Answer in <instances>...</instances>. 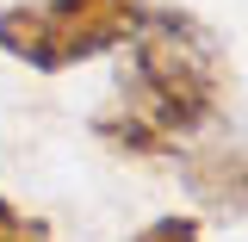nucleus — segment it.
<instances>
[{
    "label": "nucleus",
    "mask_w": 248,
    "mask_h": 242,
    "mask_svg": "<svg viewBox=\"0 0 248 242\" xmlns=\"http://www.w3.org/2000/svg\"><path fill=\"white\" fill-rule=\"evenodd\" d=\"M124 68L112 99L93 112V137L118 155H174L199 143L230 99V50L199 13L143 6L137 31L118 44Z\"/></svg>",
    "instance_id": "f257e3e1"
},
{
    "label": "nucleus",
    "mask_w": 248,
    "mask_h": 242,
    "mask_svg": "<svg viewBox=\"0 0 248 242\" xmlns=\"http://www.w3.org/2000/svg\"><path fill=\"white\" fill-rule=\"evenodd\" d=\"M124 242H205V224H199V217H186V211H168V217L143 224L137 236H124Z\"/></svg>",
    "instance_id": "20e7f679"
},
{
    "label": "nucleus",
    "mask_w": 248,
    "mask_h": 242,
    "mask_svg": "<svg viewBox=\"0 0 248 242\" xmlns=\"http://www.w3.org/2000/svg\"><path fill=\"white\" fill-rule=\"evenodd\" d=\"M180 180L217 224L248 217V137H199L180 155Z\"/></svg>",
    "instance_id": "7ed1b4c3"
},
{
    "label": "nucleus",
    "mask_w": 248,
    "mask_h": 242,
    "mask_svg": "<svg viewBox=\"0 0 248 242\" xmlns=\"http://www.w3.org/2000/svg\"><path fill=\"white\" fill-rule=\"evenodd\" d=\"M149 0H19L0 6V56L37 75H62L81 62L112 56L137 31Z\"/></svg>",
    "instance_id": "f03ea898"
},
{
    "label": "nucleus",
    "mask_w": 248,
    "mask_h": 242,
    "mask_svg": "<svg viewBox=\"0 0 248 242\" xmlns=\"http://www.w3.org/2000/svg\"><path fill=\"white\" fill-rule=\"evenodd\" d=\"M0 242H50V224L31 217V211H19V205L0 193Z\"/></svg>",
    "instance_id": "39448f33"
}]
</instances>
